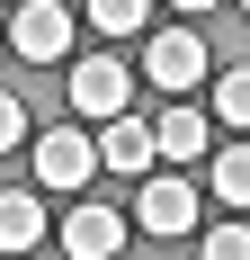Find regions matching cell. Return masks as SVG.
Listing matches in <instances>:
<instances>
[{"label": "cell", "mask_w": 250, "mask_h": 260, "mask_svg": "<svg viewBox=\"0 0 250 260\" xmlns=\"http://www.w3.org/2000/svg\"><path fill=\"white\" fill-rule=\"evenodd\" d=\"M143 18H152V0H90V27L99 36H143Z\"/></svg>", "instance_id": "obj_12"}, {"label": "cell", "mask_w": 250, "mask_h": 260, "mask_svg": "<svg viewBox=\"0 0 250 260\" xmlns=\"http://www.w3.org/2000/svg\"><path fill=\"white\" fill-rule=\"evenodd\" d=\"M9 45H18V63H63V54H72V9H63V0H18Z\"/></svg>", "instance_id": "obj_3"}, {"label": "cell", "mask_w": 250, "mask_h": 260, "mask_svg": "<svg viewBox=\"0 0 250 260\" xmlns=\"http://www.w3.org/2000/svg\"><path fill=\"white\" fill-rule=\"evenodd\" d=\"M27 171H36V188H90L99 180V144L80 126H45V135H27Z\"/></svg>", "instance_id": "obj_1"}, {"label": "cell", "mask_w": 250, "mask_h": 260, "mask_svg": "<svg viewBox=\"0 0 250 260\" xmlns=\"http://www.w3.org/2000/svg\"><path fill=\"white\" fill-rule=\"evenodd\" d=\"M197 215H205V198H197L188 180H143V198H134V224H143V234H161V242L197 234Z\"/></svg>", "instance_id": "obj_4"}, {"label": "cell", "mask_w": 250, "mask_h": 260, "mask_svg": "<svg viewBox=\"0 0 250 260\" xmlns=\"http://www.w3.org/2000/svg\"><path fill=\"white\" fill-rule=\"evenodd\" d=\"M54 234V215H45V198H36V188H0V251H36V242Z\"/></svg>", "instance_id": "obj_8"}, {"label": "cell", "mask_w": 250, "mask_h": 260, "mask_svg": "<svg viewBox=\"0 0 250 260\" xmlns=\"http://www.w3.org/2000/svg\"><path fill=\"white\" fill-rule=\"evenodd\" d=\"M125 224H134V215H116V207L90 198V207H72L54 234H63V251H72V260H116V251H125Z\"/></svg>", "instance_id": "obj_6"}, {"label": "cell", "mask_w": 250, "mask_h": 260, "mask_svg": "<svg viewBox=\"0 0 250 260\" xmlns=\"http://www.w3.org/2000/svg\"><path fill=\"white\" fill-rule=\"evenodd\" d=\"M215 126L250 135V63H232V72H215V108H205Z\"/></svg>", "instance_id": "obj_10"}, {"label": "cell", "mask_w": 250, "mask_h": 260, "mask_svg": "<svg viewBox=\"0 0 250 260\" xmlns=\"http://www.w3.org/2000/svg\"><path fill=\"white\" fill-rule=\"evenodd\" d=\"M215 198L224 207H250V144H224L215 153Z\"/></svg>", "instance_id": "obj_11"}, {"label": "cell", "mask_w": 250, "mask_h": 260, "mask_svg": "<svg viewBox=\"0 0 250 260\" xmlns=\"http://www.w3.org/2000/svg\"><path fill=\"white\" fill-rule=\"evenodd\" d=\"M116 260H125V251H116Z\"/></svg>", "instance_id": "obj_17"}, {"label": "cell", "mask_w": 250, "mask_h": 260, "mask_svg": "<svg viewBox=\"0 0 250 260\" xmlns=\"http://www.w3.org/2000/svg\"><path fill=\"white\" fill-rule=\"evenodd\" d=\"M170 9H188V18H205V9H224V0H170Z\"/></svg>", "instance_id": "obj_15"}, {"label": "cell", "mask_w": 250, "mask_h": 260, "mask_svg": "<svg viewBox=\"0 0 250 260\" xmlns=\"http://www.w3.org/2000/svg\"><path fill=\"white\" fill-rule=\"evenodd\" d=\"M241 18H250V0H241Z\"/></svg>", "instance_id": "obj_16"}, {"label": "cell", "mask_w": 250, "mask_h": 260, "mask_svg": "<svg viewBox=\"0 0 250 260\" xmlns=\"http://www.w3.org/2000/svg\"><path fill=\"white\" fill-rule=\"evenodd\" d=\"M125 99H134V72H125V63H107V54H80L72 63V108L80 117H125Z\"/></svg>", "instance_id": "obj_5"}, {"label": "cell", "mask_w": 250, "mask_h": 260, "mask_svg": "<svg viewBox=\"0 0 250 260\" xmlns=\"http://www.w3.org/2000/svg\"><path fill=\"white\" fill-rule=\"evenodd\" d=\"M0 153H27V108L0 90Z\"/></svg>", "instance_id": "obj_14"}, {"label": "cell", "mask_w": 250, "mask_h": 260, "mask_svg": "<svg viewBox=\"0 0 250 260\" xmlns=\"http://www.w3.org/2000/svg\"><path fill=\"white\" fill-rule=\"evenodd\" d=\"M215 72V54H205V36L197 27H161L143 45V81L161 90V99H179V90H197V81Z\"/></svg>", "instance_id": "obj_2"}, {"label": "cell", "mask_w": 250, "mask_h": 260, "mask_svg": "<svg viewBox=\"0 0 250 260\" xmlns=\"http://www.w3.org/2000/svg\"><path fill=\"white\" fill-rule=\"evenodd\" d=\"M197 260H250V224H215Z\"/></svg>", "instance_id": "obj_13"}, {"label": "cell", "mask_w": 250, "mask_h": 260, "mask_svg": "<svg viewBox=\"0 0 250 260\" xmlns=\"http://www.w3.org/2000/svg\"><path fill=\"white\" fill-rule=\"evenodd\" d=\"M205 135H215V117H205V108H188V99H170V108H161V126H152V144H161L170 161H197Z\"/></svg>", "instance_id": "obj_9"}, {"label": "cell", "mask_w": 250, "mask_h": 260, "mask_svg": "<svg viewBox=\"0 0 250 260\" xmlns=\"http://www.w3.org/2000/svg\"><path fill=\"white\" fill-rule=\"evenodd\" d=\"M152 161H161V144H152V126H143V117H107V126H99V171L152 180Z\"/></svg>", "instance_id": "obj_7"}]
</instances>
